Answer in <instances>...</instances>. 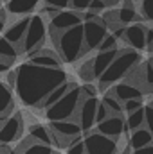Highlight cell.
<instances>
[{
    "instance_id": "obj_1",
    "label": "cell",
    "mask_w": 153,
    "mask_h": 154,
    "mask_svg": "<svg viewBox=\"0 0 153 154\" xmlns=\"http://www.w3.org/2000/svg\"><path fill=\"white\" fill-rule=\"evenodd\" d=\"M69 81L61 68H41L31 63H22L15 68L13 90L27 108H40L41 102L61 84Z\"/></svg>"
},
{
    "instance_id": "obj_2",
    "label": "cell",
    "mask_w": 153,
    "mask_h": 154,
    "mask_svg": "<svg viewBox=\"0 0 153 154\" xmlns=\"http://www.w3.org/2000/svg\"><path fill=\"white\" fill-rule=\"evenodd\" d=\"M50 38L56 54L65 63H74L85 54V36H83V23L65 32H56L50 29Z\"/></svg>"
},
{
    "instance_id": "obj_3",
    "label": "cell",
    "mask_w": 153,
    "mask_h": 154,
    "mask_svg": "<svg viewBox=\"0 0 153 154\" xmlns=\"http://www.w3.org/2000/svg\"><path fill=\"white\" fill-rule=\"evenodd\" d=\"M141 63V54L132 48H121L119 56L114 59V63L108 66V70L99 77V88L108 90L117 82H122Z\"/></svg>"
},
{
    "instance_id": "obj_4",
    "label": "cell",
    "mask_w": 153,
    "mask_h": 154,
    "mask_svg": "<svg viewBox=\"0 0 153 154\" xmlns=\"http://www.w3.org/2000/svg\"><path fill=\"white\" fill-rule=\"evenodd\" d=\"M83 100V95H81V88H77L76 84L65 93V97L61 100H58L52 108H49L45 111L47 120L50 122H61V120H72L77 115V109H79V104Z\"/></svg>"
},
{
    "instance_id": "obj_5",
    "label": "cell",
    "mask_w": 153,
    "mask_h": 154,
    "mask_svg": "<svg viewBox=\"0 0 153 154\" xmlns=\"http://www.w3.org/2000/svg\"><path fill=\"white\" fill-rule=\"evenodd\" d=\"M47 38V23L41 14H31V22L27 27V32L24 36V41L20 43V50L25 56H31L40 48H43V43Z\"/></svg>"
},
{
    "instance_id": "obj_6",
    "label": "cell",
    "mask_w": 153,
    "mask_h": 154,
    "mask_svg": "<svg viewBox=\"0 0 153 154\" xmlns=\"http://www.w3.org/2000/svg\"><path fill=\"white\" fill-rule=\"evenodd\" d=\"M50 133H52V138H54V145H63V147H69V143L72 140H76L81 136V127L76 120H61V122H50L49 125Z\"/></svg>"
},
{
    "instance_id": "obj_7",
    "label": "cell",
    "mask_w": 153,
    "mask_h": 154,
    "mask_svg": "<svg viewBox=\"0 0 153 154\" xmlns=\"http://www.w3.org/2000/svg\"><path fill=\"white\" fill-rule=\"evenodd\" d=\"M85 154H117V142L99 134L97 131H90L83 138Z\"/></svg>"
},
{
    "instance_id": "obj_8",
    "label": "cell",
    "mask_w": 153,
    "mask_h": 154,
    "mask_svg": "<svg viewBox=\"0 0 153 154\" xmlns=\"http://www.w3.org/2000/svg\"><path fill=\"white\" fill-rule=\"evenodd\" d=\"M83 36H85V54L97 50L103 39L108 36L106 27L103 22H85L83 23Z\"/></svg>"
},
{
    "instance_id": "obj_9",
    "label": "cell",
    "mask_w": 153,
    "mask_h": 154,
    "mask_svg": "<svg viewBox=\"0 0 153 154\" xmlns=\"http://www.w3.org/2000/svg\"><path fill=\"white\" fill-rule=\"evenodd\" d=\"M97 104H99V99H83L81 104H79V109H77V124L81 127V131L85 133H90L96 125V109H97Z\"/></svg>"
},
{
    "instance_id": "obj_10",
    "label": "cell",
    "mask_w": 153,
    "mask_h": 154,
    "mask_svg": "<svg viewBox=\"0 0 153 154\" xmlns=\"http://www.w3.org/2000/svg\"><path fill=\"white\" fill-rule=\"evenodd\" d=\"M83 20H81V14L76 11H58L52 18H50V29L56 31V32H65L69 29H74L77 25H81Z\"/></svg>"
},
{
    "instance_id": "obj_11",
    "label": "cell",
    "mask_w": 153,
    "mask_h": 154,
    "mask_svg": "<svg viewBox=\"0 0 153 154\" xmlns=\"http://www.w3.org/2000/svg\"><path fill=\"white\" fill-rule=\"evenodd\" d=\"M20 134H22V115L13 113L0 125V143H9L11 145L15 140L20 138Z\"/></svg>"
},
{
    "instance_id": "obj_12",
    "label": "cell",
    "mask_w": 153,
    "mask_h": 154,
    "mask_svg": "<svg viewBox=\"0 0 153 154\" xmlns=\"http://www.w3.org/2000/svg\"><path fill=\"white\" fill-rule=\"evenodd\" d=\"M96 131L106 138H112V140H119L124 131H126V124H124V118L122 116H115V115H110L105 122L97 124L96 125Z\"/></svg>"
},
{
    "instance_id": "obj_13",
    "label": "cell",
    "mask_w": 153,
    "mask_h": 154,
    "mask_svg": "<svg viewBox=\"0 0 153 154\" xmlns=\"http://www.w3.org/2000/svg\"><path fill=\"white\" fill-rule=\"evenodd\" d=\"M124 43L135 50V52H141L146 48V27L142 23H133V25H128L124 29Z\"/></svg>"
},
{
    "instance_id": "obj_14",
    "label": "cell",
    "mask_w": 153,
    "mask_h": 154,
    "mask_svg": "<svg viewBox=\"0 0 153 154\" xmlns=\"http://www.w3.org/2000/svg\"><path fill=\"white\" fill-rule=\"evenodd\" d=\"M31 65H36V66H41V68H61V59L60 56L56 54V50H50V48H40L36 52H33L31 56H27Z\"/></svg>"
},
{
    "instance_id": "obj_15",
    "label": "cell",
    "mask_w": 153,
    "mask_h": 154,
    "mask_svg": "<svg viewBox=\"0 0 153 154\" xmlns=\"http://www.w3.org/2000/svg\"><path fill=\"white\" fill-rule=\"evenodd\" d=\"M29 22H31V16H24V18H20V20H15L11 25L5 27L4 38L7 39L9 43H13L15 47H16V45L20 47V43L24 41V36H25V32H27Z\"/></svg>"
},
{
    "instance_id": "obj_16",
    "label": "cell",
    "mask_w": 153,
    "mask_h": 154,
    "mask_svg": "<svg viewBox=\"0 0 153 154\" xmlns=\"http://www.w3.org/2000/svg\"><path fill=\"white\" fill-rule=\"evenodd\" d=\"M41 0H7L5 2V11L7 14L13 16H31V13H34L38 9Z\"/></svg>"
},
{
    "instance_id": "obj_17",
    "label": "cell",
    "mask_w": 153,
    "mask_h": 154,
    "mask_svg": "<svg viewBox=\"0 0 153 154\" xmlns=\"http://www.w3.org/2000/svg\"><path fill=\"white\" fill-rule=\"evenodd\" d=\"M110 93L114 95L121 104H124V102L133 100V99H142V93H144V91H141L139 88H135V86H132L130 82L122 81V82H117V84H114V86L110 88Z\"/></svg>"
},
{
    "instance_id": "obj_18",
    "label": "cell",
    "mask_w": 153,
    "mask_h": 154,
    "mask_svg": "<svg viewBox=\"0 0 153 154\" xmlns=\"http://www.w3.org/2000/svg\"><path fill=\"white\" fill-rule=\"evenodd\" d=\"M119 52H121V48H115V50H108V52H97L92 57V68H94L96 79H99L108 70V66L114 63V59L119 56Z\"/></svg>"
},
{
    "instance_id": "obj_19",
    "label": "cell",
    "mask_w": 153,
    "mask_h": 154,
    "mask_svg": "<svg viewBox=\"0 0 153 154\" xmlns=\"http://www.w3.org/2000/svg\"><path fill=\"white\" fill-rule=\"evenodd\" d=\"M128 145L133 149V151H141V149H146L153 145V136L151 133L146 129V127H141L137 131H132L130 138H128Z\"/></svg>"
},
{
    "instance_id": "obj_20",
    "label": "cell",
    "mask_w": 153,
    "mask_h": 154,
    "mask_svg": "<svg viewBox=\"0 0 153 154\" xmlns=\"http://www.w3.org/2000/svg\"><path fill=\"white\" fill-rule=\"evenodd\" d=\"M15 109V100H13V90L9 84L0 81V116L7 118L13 115Z\"/></svg>"
},
{
    "instance_id": "obj_21",
    "label": "cell",
    "mask_w": 153,
    "mask_h": 154,
    "mask_svg": "<svg viewBox=\"0 0 153 154\" xmlns=\"http://www.w3.org/2000/svg\"><path fill=\"white\" fill-rule=\"evenodd\" d=\"M29 138L34 142V143H41V145H49L52 147L54 145V138H52V133L49 127L41 125V124H36L29 129Z\"/></svg>"
},
{
    "instance_id": "obj_22",
    "label": "cell",
    "mask_w": 153,
    "mask_h": 154,
    "mask_svg": "<svg viewBox=\"0 0 153 154\" xmlns=\"http://www.w3.org/2000/svg\"><path fill=\"white\" fill-rule=\"evenodd\" d=\"M117 13V22L122 25V27H128V25H133V23H139L141 22V14L135 11V7H117L115 9Z\"/></svg>"
},
{
    "instance_id": "obj_23",
    "label": "cell",
    "mask_w": 153,
    "mask_h": 154,
    "mask_svg": "<svg viewBox=\"0 0 153 154\" xmlns=\"http://www.w3.org/2000/svg\"><path fill=\"white\" fill-rule=\"evenodd\" d=\"M72 86H74V82L67 81L65 84H61L60 88H56V90H54V91H52V93H50V95H49V97H47V99L43 100V102H41L40 109H45V111H47L49 108H52V106H54V104H56L58 100H61V99L65 97V93H67V91H69V90H70Z\"/></svg>"
},
{
    "instance_id": "obj_24",
    "label": "cell",
    "mask_w": 153,
    "mask_h": 154,
    "mask_svg": "<svg viewBox=\"0 0 153 154\" xmlns=\"http://www.w3.org/2000/svg\"><path fill=\"white\" fill-rule=\"evenodd\" d=\"M20 154H56L52 147L49 145H41V143H34L31 138H27L18 149H16Z\"/></svg>"
},
{
    "instance_id": "obj_25",
    "label": "cell",
    "mask_w": 153,
    "mask_h": 154,
    "mask_svg": "<svg viewBox=\"0 0 153 154\" xmlns=\"http://www.w3.org/2000/svg\"><path fill=\"white\" fill-rule=\"evenodd\" d=\"M124 124H126V131H137V129L144 127V108H141L133 113H128L124 118Z\"/></svg>"
},
{
    "instance_id": "obj_26",
    "label": "cell",
    "mask_w": 153,
    "mask_h": 154,
    "mask_svg": "<svg viewBox=\"0 0 153 154\" xmlns=\"http://www.w3.org/2000/svg\"><path fill=\"white\" fill-rule=\"evenodd\" d=\"M16 57H18V48L13 43H9L4 36H0V59L13 63Z\"/></svg>"
},
{
    "instance_id": "obj_27",
    "label": "cell",
    "mask_w": 153,
    "mask_h": 154,
    "mask_svg": "<svg viewBox=\"0 0 153 154\" xmlns=\"http://www.w3.org/2000/svg\"><path fill=\"white\" fill-rule=\"evenodd\" d=\"M105 106H106V109L110 111V115H115V116H122V104L115 99L112 93H106L105 97H103V100H101Z\"/></svg>"
},
{
    "instance_id": "obj_28",
    "label": "cell",
    "mask_w": 153,
    "mask_h": 154,
    "mask_svg": "<svg viewBox=\"0 0 153 154\" xmlns=\"http://www.w3.org/2000/svg\"><path fill=\"white\" fill-rule=\"evenodd\" d=\"M79 77L85 81V82H92L96 75H94V68H92V59L85 61L81 66H79Z\"/></svg>"
},
{
    "instance_id": "obj_29",
    "label": "cell",
    "mask_w": 153,
    "mask_h": 154,
    "mask_svg": "<svg viewBox=\"0 0 153 154\" xmlns=\"http://www.w3.org/2000/svg\"><path fill=\"white\" fill-rule=\"evenodd\" d=\"M139 11H141V18L153 22V0H141Z\"/></svg>"
},
{
    "instance_id": "obj_30",
    "label": "cell",
    "mask_w": 153,
    "mask_h": 154,
    "mask_svg": "<svg viewBox=\"0 0 153 154\" xmlns=\"http://www.w3.org/2000/svg\"><path fill=\"white\" fill-rule=\"evenodd\" d=\"M115 48H119V41H117L112 34H108L106 38L103 39V43L99 45L97 52H108V50H115Z\"/></svg>"
},
{
    "instance_id": "obj_31",
    "label": "cell",
    "mask_w": 153,
    "mask_h": 154,
    "mask_svg": "<svg viewBox=\"0 0 153 154\" xmlns=\"http://www.w3.org/2000/svg\"><path fill=\"white\" fill-rule=\"evenodd\" d=\"M67 154H85V142L83 138L79 136L76 140H72L67 147Z\"/></svg>"
},
{
    "instance_id": "obj_32",
    "label": "cell",
    "mask_w": 153,
    "mask_h": 154,
    "mask_svg": "<svg viewBox=\"0 0 153 154\" xmlns=\"http://www.w3.org/2000/svg\"><path fill=\"white\" fill-rule=\"evenodd\" d=\"M144 124H146V129L153 136V100L144 106Z\"/></svg>"
},
{
    "instance_id": "obj_33",
    "label": "cell",
    "mask_w": 153,
    "mask_h": 154,
    "mask_svg": "<svg viewBox=\"0 0 153 154\" xmlns=\"http://www.w3.org/2000/svg\"><path fill=\"white\" fill-rule=\"evenodd\" d=\"M141 108H144L142 99H133V100H128V102L122 104V111H124L126 115H128V113H133V111H137V109H141Z\"/></svg>"
},
{
    "instance_id": "obj_34",
    "label": "cell",
    "mask_w": 153,
    "mask_h": 154,
    "mask_svg": "<svg viewBox=\"0 0 153 154\" xmlns=\"http://www.w3.org/2000/svg\"><path fill=\"white\" fill-rule=\"evenodd\" d=\"M47 7H52L56 11H67L70 5V0H43Z\"/></svg>"
},
{
    "instance_id": "obj_35",
    "label": "cell",
    "mask_w": 153,
    "mask_h": 154,
    "mask_svg": "<svg viewBox=\"0 0 153 154\" xmlns=\"http://www.w3.org/2000/svg\"><path fill=\"white\" fill-rule=\"evenodd\" d=\"M108 116H110V111H108V109H106V106L99 100L97 109H96V125H97V124H101V122H105Z\"/></svg>"
},
{
    "instance_id": "obj_36",
    "label": "cell",
    "mask_w": 153,
    "mask_h": 154,
    "mask_svg": "<svg viewBox=\"0 0 153 154\" xmlns=\"http://www.w3.org/2000/svg\"><path fill=\"white\" fill-rule=\"evenodd\" d=\"M81 95H83V99H96L97 97V88L92 82H86V84L81 86Z\"/></svg>"
},
{
    "instance_id": "obj_37",
    "label": "cell",
    "mask_w": 153,
    "mask_h": 154,
    "mask_svg": "<svg viewBox=\"0 0 153 154\" xmlns=\"http://www.w3.org/2000/svg\"><path fill=\"white\" fill-rule=\"evenodd\" d=\"M88 11L94 13V14H103V13L106 11V4H105L103 0H90Z\"/></svg>"
},
{
    "instance_id": "obj_38",
    "label": "cell",
    "mask_w": 153,
    "mask_h": 154,
    "mask_svg": "<svg viewBox=\"0 0 153 154\" xmlns=\"http://www.w3.org/2000/svg\"><path fill=\"white\" fill-rule=\"evenodd\" d=\"M88 5H90V0H70V5L69 7H72V11H76V13H85V11H88Z\"/></svg>"
},
{
    "instance_id": "obj_39",
    "label": "cell",
    "mask_w": 153,
    "mask_h": 154,
    "mask_svg": "<svg viewBox=\"0 0 153 154\" xmlns=\"http://www.w3.org/2000/svg\"><path fill=\"white\" fill-rule=\"evenodd\" d=\"M146 50L153 52V31L146 27Z\"/></svg>"
},
{
    "instance_id": "obj_40",
    "label": "cell",
    "mask_w": 153,
    "mask_h": 154,
    "mask_svg": "<svg viewBox=\"0 0 153 154\" xmlns=\"http://www.w3.org/2000/svg\"><path fill=\"white\" fill-rule=\"evenodd\" d=\"M11 65H13V63L0 59V74H9V72H11Z\"/></svg>"
},
{
    "instance_id": "obj_41",
    "label": "cell",
    "mask_w": 153,
    "mask_h": 154,
    "mask_svg": "<svg viewBox=\"0 0 153 154\" xmlns=\"http://www.w3.org/2000/svg\"><path fill=\"white\" fill-rule=\"evenodd\" d=\"M13 151V147L9 143H0V154H9Z\"/></svg>"
},
{
    "instance_id": "obj_42",
    "label": "cell",
    "mask_w": 153,
    "mask_h": 154,
    "mask_svg": "<svg viewBox=\"0 0 153 154\" xmlns=\"http://www.w3.org/2000/svg\"><path fill=\"white\" fill-rule=\"evenodd\" d=\"M132 154H153V145L146 147V149H141V151H133Z\"/></svg>"
},
{
    "instance_id": "obj_43",
    "label": "cell",
    "mask_w": 153,
    "mask_h": 154,
    "mask_svg": "<svg viewBox=\"0 0 153 154\" xmlns=\"http://www.w3.org/2000/svg\"><path fill=\"white\" fill-rule=\"evenodd\" d=\"M103 2L106 4V7H108V5H119V4H121V0H103Z\"/></svg>"
},
{
    "instance_id": "obj_44",
    "label": "cell",
    "mask_w": 153,
    "mask_h": 154,
    "mask_svg": "<svg viewBox=\"0 0 153 154\" xmlns=\"http://www.w3.org/2000/svg\"><path fill=\"white\" fill-rule=\"evenodd\" d=\"M148 61H150V65H151V66H153V56H151V57H150V59H148Z\"/></svg>"
},
{
    "instance_id": "obj_45",
    "label": "cell",
    "mask_w": 153,
    "mask_h": 154,
    "mask_svg": "<svg viewBox=\"0 0 153 154\" xmlns=\"http://www.w3.org/2000/svg\"><path fill=\"white\" fill-rule=\"evenodd\" d=\"M0 5H2V0H0Z\"/></svg>"
},
{
    "instance_id": "obj_46",
    "label": "cell",
    "mask_w": 153,
    "mask_h": 154,
    "mask_svg": "<svg viewBox=\"0 0 153 154\" xmlns=\"http://www.w3.org/2000/svg\"><path fill=\"white\" fill-rule=\"evenodd\" d=\"M5 2H7V0H5Z\"/></svg>"
}]
</instances>
